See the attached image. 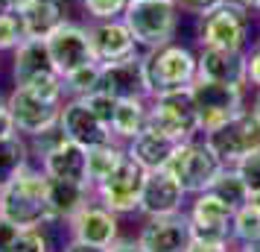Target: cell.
Returning a JSON list of instances; mask_svg holds the SVG:
<instances>
[{
	"instance_id": "1",
	"label": "cell",
	"mask_w": 260,
	"mask_h": 252,
	"mask_svg": "<svg viewBox=\"0 0 260 252\" xmlns=\"http://www.w3.org/2000/svg\"><path fill=\"white\" fill-rule=\"evenodd\" d=\"M44 185H47V176L41 167L21 170L9 185L0 188V217L24 229H41L47 220H53Z\"/></svg>"
},
{
	"instance_id": "2",
	"label": "cell",
	"mask_w": 260,
	"mask_h": 252,
	"mask_svg": "<svg viewBox=\"0 0 260 252\" xmlns=\"http://www.w3.org/2000/svg\"><path fill=\"white\" fill-rule=\"evenodd\" d=\"M143 73H146L149 97L167 94V91H181V88H190L199 79V56L184 44L170 41L164 47L146 50Z\"/></svg>"
},
{
	"instance_id": "3",
	"label": "cell",
	"mask_w": 260,
	"mask_h": 252,
	"mask_svg": "<svg viewBox=\"0 0 260 252\" xmlns=\"http://www.w3.org/2000/svg\"><path fill=\"white\" fill-rule=\"evenodd\" d=\"M225 164L213 156V150L205 144V138H190V141H178V147L173 150V156L167 161V173L184 188L187 197L208 191L213 185V179L219 176V170Z\"/></svg>"
},
{
	"instance_id": "4",
	"label": "cell",
	"mask_w": 260,
	"mask_h": 252,
	"mask_svg": "<svg viewBox=\"0 0 260 252\" xmlns=\"http://www.w3.org/2000/svg\"><path fill=\"white\" fill-rule=\"evenodd\" d=\"M123 21L132 30L138 47L155 50L170 44L176 36L178 6L173 0H132Z\"/></svg>"
},
{
	"instance_id": "5",
	"label": "cell",
	"mask_w": 260,
	"mask_h": 252,
	"mask_svg": "<svg viewBox=\"0 0 260 252\" xmlns=\"http://www.w3.org/2000/svg\"><path fill=\"white\" fill-rule=\"evenodd\" d=\"M149 126L161 129L164 135L176 138V141L196 138L202 132V123H199V111H196L190 88L149 97Z\"/></svg>"
},
{
	"instance_id": "6",
	"label": "cell",
	"mask_w": 260,
	"mask_h": 252,
	"mask_svg": "<svg viewBox=\"0 0 260 252\" xmlns=\"http://www.w3.org/2000/svg\"><path fill=\"white\" fill-rule=\"evenodd\" d=\"M190 94L199 111L202 135L228 123L231 118H237L243 111V100H246V85L234 82H213V79H196L190 85Z\"/></svg>"
},
{
	"instance_id": "7",
	"label": "cell",
	"mask_w": 260,
	"mask_h": 252,
	"mask_svg": "<svg viewBox=\"0 0 260 252\" xmlns=\"http://www.w3.org/2000/svg\"><path fill=\"white\" fill-rule=\"evenodd\" d=\"M205 144L211 147L213 156L219 158L225 167H234L237 161H243L254 150H260V120L254 118L251 108H243L228 123L205 132Z\"/></svg>"
},
{
	"instance_id": "8",
	"label": "cell",
	"mask_w": 260,
	"mask_h": 252,
	"mask_svg": "<svg viewBox=\"0 0 260 252\" xmlns=\"http://www.w3.org/2000/svg\"><path fill=\"white\" fill-rule=\"evenodd\" d=\"M251 12L240 9L234 3H216L213 9L199 15V41L202 47H222V50H243L248 44V26Z\"/></svg>"
},
{
	"instance_id": "9",
	"label": "cell",
	"mask_w": 260,
	"mask_h": 252,
	"mask_svg": "<svg viewBox=\"0 0 260 252\" xmlns=\"http://www.w3.org/2000/svg\"><path fill=\"white\" fill-rule=\"evenodd\" d=\"M146 173L149 170L138 164L135 158L126 153L123 164H120L111 176H108L103 185L94 188V200L103 203L108 211L114 214H135L141 208V193H143V185H146Z\"/></svg>"
},
{
	"instance_id": "10",
	"label": "cell",
	"mask_w": 260,
	"mask_h": 252,
	"mask_svg": "<svg viewBox=\"0 0 260 252\" xmlns=\"http://www.w3.org/2000/svg\"><path fill=\"white\" fill-rule=\"evenodd\" d=\"M6 106H9V115L15 120V132H21L24 138H36V135L59 126L64 103H47V100L36 97L29 88L15 85L6 97Z\"/></svg>"
},
{
	"instance_id": "11",
	"label": "cell",
	"mask_w": 260,
	"mask_h": 252,
	"mask_svg": "<svg viewBox=\"0 0 260 252\" xmlns=\"http://www.w3.org/2000/svg\"><path fill=\"white\" fill-rule=\"evenodd\" d=\"M47 50H50V59L56 65V73L59 76H68V73L96 62L91 38H88V30L79 24H73V21H64L56 33H50Z\"/></svg>"
},
{
	"instance_id": "12",
	"label": "cell",
	"mask_w": 260,
	"mask_h": 252,
	"mask_svg": "<svg viewBox=\"0 0 260 252\" xmlns=\"http://www.w3.org/2000/svg\"><path fill=\"white\" fill-rule=\"evenodd\" d=\"M187 220L190 229H193V238L234 243V211L216 193L211 191L196 193L187 208Z\"/></svg>"
},
{
	"instance_id": "13",
	"label": "cell",
	"mask_w": 260,
	"mask_h": 252,
	"mask_svg": "<svg viewBox=\"0 0 260 252\" xmlns=\"http://www.w3.org/2000/svg\"><path fill=\"white\" fill-rule=\"evenodd\" d=\"M96 91L114 97V100H132V97H149L146 73H143V56L135 53L120 62H100V85Z\"/></svg>"
},
{
	"instance_id": "14",
	"label": "cell",
	"mask_w": 260,
	"mask_h": 252,
	"mask_svg": "<svg viewBox=\"0 0 260 252\" xmlns=\"http://www.w3.org/2000/svg\"><path fill=\"white\" fill-rule=\"evenodd\" d=\"M68 229H71L73 240H82V243L108 249V246L120 238V214L108 211L103 203L91 200V203L82 205V208L68 220Z\"/></svg>"
},
{
	"instance_id": "15",
	"label": "cell",
	"mask_w": 260,
	"mask_h": 252,
	"mask_svg": "<svg viewBox=\"0 0 260 252\" xmlns=\"http://www.w3.org/2000/svg\"><path fill=\"white\" fill-rule=\"evenodd\" d=\"M138 240L146 252H187L193 240L187 211L170 217H146L138 232Z\"/></svg>"
},
{
	"instance_id": "16",
	"label": "cell",
	"mask_w": 260,
	"mask_h": 252,
	"mask_svg": "<svg viewBox=\"0 0 260 252\" xmlns=\"http://www.w3.org/2000/svg\"><path fill=\"white\" fill-rule=\"evenodd\" d=\"M59 129L64 132V138H71V141L88 147V150L114 141L111 129L85 106V100H64L61 118H59Z\"/></svg>"
},
{
	"instance_id": "17",
	"label": "cell",
	"mask_w": 260,
	"mask_h": 252,
	"mask_svg": "<svg viewBox=\"0 0 260 252\" xmlns=\"http://www.w3.org/2000/svg\"><path fill=\"white\" fill-rule=\"evenodd\" d=\"M184 188L178 185L167 170H149L146 185L141 193V208L138 214L143 217H170L184 211Z\"/></svg>"
},
{
	"instance_id": "18",
	"label": "cell",
	"mask_w": 260,
	"mask_h": 252,
	"mask_svg": "<svg viewBox=\"0 0 260 252\" xmlns=\"http://www.w3.org/2000/svg\"><path fill=\"white\" fill-rule=\"evenodd\" d=\"M88 38H91L96 62H120V59H129V56L138 53V41H135L132 30L126 26L123 18L94 21V24L88 26Z\"/></svg>"
},
{
	"instance_id": "19",
	"label": "cell",
	"mask_w": 260,
	"mask_h": 252,
	"mask_svg": "<svg viewBox=\"0 0 260 252\" xmlns=\"http://www.w3.org/2000/svg\"><path fill=\"white\" fill-rule=\"evenodd\" d=\"M41 170L47 176H56V179H71V182H79V185H88V147L61 135L59 141L41 156Z\"/></svg>"
},
{
	"instance_id": "20",
	"label": "cell",
	"mask_w": 260,
	"mask_h": 252,
	"mask_svg": "<svg viewBox=\"0 0 260 252\" xmlns=\"http://www.w3.org/2000/svg\"><path fill=\"white\" fill-rule=\"evenodd\" d=\"M15 15L26 38H47L68 21L64 0H15Z\"/></svg>"
},
{
	"instance_id": "21",
	"label": "cell",
	"mask_w": 260,
	"mask_h": 252,
	"mask_svg": "<svg viewBox=\"0 0 260 252\" xmlns=\"http://www.w3.org/2000/svg\"><path fill=\"white\" fill-rule=\"evenodd\" d=\"M199 76L213 82H234L246 85V53L243 50H222V47H202L199 53Z\"/></svg>"
},
{
	"instance_id": "22",
	"label": "cell",
	"mask_w": 260,
	"mask_h": 252,
	"mask_svg": "<svg viewBox=\"0 0 260 252\" xmlns=\"http://www.w3.org/2000/svg\"><path fill=\"white\" fill-rule=\"evenodd\" d=\"M176 147H178L176 138L164 135L161 129L146 126L141 135H135L129 144H126V153H129L138 164H143L146 170H164Z\"/></svg>"
},
{
	"instance_id": "23",
	"label": "cell",
	"mask_w": 260,
	"mask_h": 252,
	"mask_svg": "<svg viewBox=\"0 0 260 252\" xmlns=\"http://www.w3.org/2000/svg\"><path fill=\"white\" fill-rule=\"evenodd\" d=\"M47 176V173H44ZM47 205L50 214L59 217V220H71L82 205H88L94 200V191L88 185H79V182L71 179H56V176H47Z\"/></svg>"
},
{
	"instance_id": "24",
	"label": "cell",
	"mask_w": 260,
	"mask_h": 252,
	"mask_svg": "<svg viewBox=\"0 0 260 252\" xmlns=\"http://www.w3.org/2000/svg\"><path fill=\"white\" fill-rule=\"evenodd\" d=\"M56 71V65L50 59L47 50V38H24L18 47H15V59H12V76L15 85L29 82L38 73H50Z\"/></svg>"
},
{
	"instance_id": "25",
	"label": "cell",
	"mask_w": 260,
	"mask_h": 252,
	"mask_svg": "<svg viewBox=\"0 0 260 252\" xmlns=\"http://www.w3.org/2000/svg\"><path fill=\"white\" fill-rule=\"evenodd\" d=\"M149 126V97H132V100H117L114 120H111V135L114 141L129 144L135 135H141Z\"/></svg>"
},
{
	"instance_id": "26",
	"label": "cell",
	"mask_w": 260,
	"mask_h": 252,
	"mask_svg": "<svg viewBox=\"0 0 260 252\" xmlns=\"http://www.w3.org/2000/svg\"><path fill=\"white\" fill-rule=\"evenodd\" d=\"M29 167V144L21 132L3 135L0 138V188L9 185V182Z\"/></svg>"
},
{
	"instance_id": "27",
	"label": "cell",
	"mask_w": 260,
	"mask_h": 252,
	"mask_svg": "<svg viewBox=\"0 0 260 252\" xmlns=\"http://www.w3.org/2000/svg\"><path fill=\"white\" fill-rule=\"evenodd\" d=\"M123 158H126V147H120L117 141H108V144L88 150V185H91V191L96 185H103L123 164Z\"/></svg>"
},
{
	"instance_id": "28",
	"label": "cell",
	"mask_w": 260,
	"mask_h": 252,
	"mask_svg": "<svg viewBox=\"0 0 260 252\" xmlns=\"http://www.w3.org/2000/svg\"><path fill=\"white\" fill-rule=\"evenodd\" d=\"M208 191L216 193V197L231 208V211H240V208L248 205V200H251L248 185L243 182V176H240L234 167H222V170H219V176L213 179V185L208 188Z\"/></svg>"
},
{
	"instance_id": "29",
	"label": "cell",
	"mask_w": 260,
	"mask_h": 252,
	"mask_svg": "<svg viewBox=\"0 0 260 252\" xmlns=\"http://www.w3.org/2000/svg\"><path fill=\"white\" fill-rule=\"evenodd\" d=\"M61 82H64V97H68V100H82V97L94 94L96 85H100V62L85 65L79 71L61 76Z\"/></svg>"
},
{
	"instance_id": "30",
	"label": "cell",
	"mask_w": 260,
	"mask_h": 252,
	"mask_svg": "<svg viewBox=\"0 0 260 252\" xmlns=\"http://www.w3.org/2000/svg\"><path fill=\"white\" fill-rule=\"evenodd\" d=\"M254 238H260V211L248 203L240 211H234V243L243 246Z\"/></svg>"
},
{
	"instance_id": "31",
	"label": "cell",
	"mask_w": 260,
	"mask_h": 252,
	"mask_svg": "<svg viewBox=\"0 0 260 252\" xmlns=\"http://www.w3.org/2000/svg\"><path fill=\"white\" fill-rule=\"evenodd\" d=\"M132 0H82L85 12L91 21H114V18H123L126 9H129Z\"/></svg>"
},
{
	"instance_id": "32",
	"label": "cell",
	"mask_w": 260,
	"mask_h": 252,
	"mask_svg": "<svg viewBox=\"0 0 260 252\" xmlns=\"http://www.w3.org/2000/svg\"><path fill=\"white\" fill-rule=\"evenodd\" d=\"M12 252H56V249H53L44 229H24L18 243L12 246Z\"/></svg>"
},
{
	"instance_id": "33",
	"label": "cell",
	"mask_w": 260,
	"mask_h": 252,
	"mask_svg": "<svg viewBox=\"0 0 260 252\" xmlns=\"http://www.w3.org/2000/svg\"><path fill=\"white\" fill-rule=\"evenodd\" d=\"M24 26L18 21V15H0V50H15L21 41H24Z\"/></svg>"
},
{
	"instance_id": "34",
	"label": "cell",
	"mask_w": 260,
	"mask_h": 252,
	"mask_svg": "<svg viewBox=\"0 0 260 252\" xmlns=\"http://www.w3.org/2000/svg\"><path fill=\"white\" fill-rule=\"evenodd\" d=\"M82 100H85V106L91 108L96 118L103 120L108 129H111V120H114V108H117V100H114V97H108V94H103V91H94V94L82 97Z\"/></svg>"
},
{
	"instance_id": "35",
	"label": "cell",
	"mask_w": 260,
	"mask_h": 252,
	"mask_svg": "<svg viewBox=\"0 0 260 252\" xmlns=\"http://www.w3.org/2000/svg\"><path fill=\"white\" fill-rule=\"evenodd\" d=\"M234 170L243 176V182L248 185V191H251V193L260 191V150H254V153L246 156L243 161H237Z\"/></svg>"
},
{
	"instance_id": "36",
	"label": "cell",
	"mask_w": 260,
	"mask_h": 252,
	"mask_svg": "<svg viewBox=\"0 0 260 252\" xmlns=\"http://www.w3.org/2000/svg\"><path fill=\"white\" fill-rule=\"evenodd\" d=\"M21 232H24V226H18L12 220L0 217V252H12V246L21 238Z\"/></svg>"
},
{
	"instance_id": "37",
	"label": "cell",
	"mask_w": 260,
	"mask_h": 252,
	"mask_svg": "<svg viewBox=\"0 0 260 252\" xmlns=\"http://www.w3.org/2000/svg\"><path fill=\"white\" fill-rule=\"evenodd\" d=\"M246 73H248V82L260 88V41L257 47H251V53H246Z\"/></svg>"
},
{
	"instance_id": "38",
	"label": "cell",
	"mask_w": 260,
	"mask_h": 252,
	"mask_svg": "<svg viewBox=\"0 0 260 252\" xmlns=\"http://www.w3.org/2000/svg\"><path fill=\"white\" fill-rule=\"evenodd\" d=\"M176 6H181V9H187V12L193 15H205L208 9H213L216 3H222V0H173Z\"/></svg>"
},
{
	"instance_id": "39",
	"label": "cell",
	"mask_w": 260,
	"mask_h": 252,
	"mask_svg": "<svg viewBox=\"0 0 260 252\" xmlns=\"http://www.w3.org/2000/svg\"><path fill=\"white\" fill-rule=\"evenodd\" d=\"M106 252H146V249L141 246V240L138 238H117Z\"/></svg>"
},
{
	"instance_id": "40",
	"label": "cell",
	"mask_w": 260,
	"mask_h": 252,
	"mask_svg": "<svg viewBox=\"0 0 260 252\" xmlns=\"http://www.w3.org/2000/svg\"><path fill=\"white\" fill-rule=\"evenodd\" d=\"M15 132V120L12 115H9V106H6V100L0 103V138L3 135H12Z\"/></svg>"
},
{
	"instance_id": "41",
	"label": "cell",
	"mask_w": 260,
	"mask_h": 252,
	"mask_svg": "<svg viewBox=\"0 0 260 252\" xmlns=\"http://www.w3.org/2000/svg\"><path fill=\"white\" fill-rule=\"evenodd\" d=\"M61 252H106V249H100V246H91V243H82V240H68L64 246H61Z\"/></svg>"
},
{
	"instance_id": "42",
	"label": "cell",
	"mask_w": 260,
	"mask_h": 252,
	"mask_svg": "<svg viewBox=\"0 0 260 252\" xmlns=\"http://www.w3.org/2000/svg\"><path fill=\"white\" fill-rule=\"evenodd\" d=\"M240 252H260V238H254V240H248V243H243V246H240Z\"/></svg>"
},
{
	"instance_id": "43",
	"label": "cell",
	"mask_w": 260,
	"mask_h": 252,
	"mask_svg": "<svg viewBox=\"0 0 260 252\" xmlns=\"http://www.w3.org/2000/svg\"><path fill=\"white\" fill-rule=\"evenodd\" d=\"M15 12V0H0V15Z\"/></svg>"
},
{
	"instance_id": "44",
	"label": "cell",
	"mask_w": 260,
	"mask_h": 252,
	"mask_svg": "<svg viewBox=\"0 0 260 252\" xmlns=\"http://www.w3.org/2000/svg\"><path fill=\"white\" fill-rule=\"evenodd\" d=\"M251 111H254V118L260 120V88H257V97H254V106H251Z\"/></svg>"
},
{
	"instance_id": "45",
	"label": "cell",
	"mask_w": 260,
	"mask_h": 252,
	"mask_svg": "<svg viewBox=\"0 0 260 252\" xmlns=\"http://www.w3.org/2000/svg\"><path fill=\"white\" fill-rule=\"evenodd\" d=\"M248 203H251V205H254V208L260 211V191H257V193H251V200H248Z\"/></svg>"
},
{
	"instance_id": "46",
	"label": "cell",
	"mask_w": 260,
	"mask_h": 252,
	"mask_svg": "<svg viewBox=\"0 0 260 252\" xmlns=\"http://www.w3.org/2000/svg\"><path fill=\"white\" fill-rule=\"evenodd\" d=\"M251 9H254V12L260 15V0H254V6H251Z\"/></svg>"
},
{
	"instance_id": "47",
	"label": "cell",
	"mask_w": 260,
	"mask_h": 252,
	"mask_svg": "<svg viewBox=\"0 0 260 252\" xmlns=\"http://www.w3.org/2000/svg\"><path fill=\"white\" fill-rule=\"evenodd\" d=\"M231 252H240V246H237V249H231Z\"/></svg>"
},
{
	"instance_id": "48",
	"label": "cell",
	"mask_w": 260,
	"mask_h": 252,
	"mask_svg": "<svg viewBox=\"0 0 260 252\" xmlns=\"http://www.w3.org/2000/svg\"><path fill=\"white\" fill-rule=\"evenodd\" d=\"M3 100H6V97H0V103H3Z\"/></svg>"
}]
</instances>
